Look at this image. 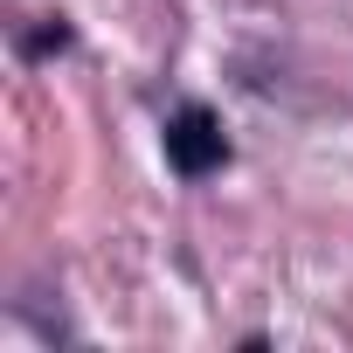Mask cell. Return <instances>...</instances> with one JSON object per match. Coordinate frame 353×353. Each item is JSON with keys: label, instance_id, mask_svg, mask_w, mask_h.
I'll use <instances>...</instances> for the list:
<instances>
[{"label": "cell", "instance_id": "2", "mask_svg": "<svg viewBox=\"0 0 353 353\" xmlns=\"http://www.w3.org/2000/svg\"><path fill=\"white\" fill-rule=\"evenodd\" d=\"M63 49H70V21H63V14H56V21H42L35 35H21V56H28V63H42V56H63Z\"/></svg>", "mask_w": 353, "mask_h": 353}, {"label": "cell", "instance_id": "1", "mask_svg": "<svg viewBox=\"0 0 353 353\" xmlns=\"http://www.w3.org/2000/svg\"><path fill=\"white\" fill-rule=\"evenodd\" d=\"M159 139H166V166L181 173V181H208V173L229 166V132H222V118L208 104H181Z\"/></svg>", "mask_w": 353, "mask_h": 353}]
</instances>
